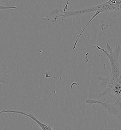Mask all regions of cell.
<instances>
[{
	"mask_svg": "<svg viewBox=\"0 0 121 130\" xmlns=\"http://www.w3.org/2000/svg\"><path fill=\"white\" fill-rule=\"evenodd\" d=\"M101 31L103 32L106 41V50L101 48L98 44L95 47L98 50L102 52L108 58L110 63V74L108 76H98L97 78L101 81L98 85L99 87L105 89V91L100 93L98 98L108 95L113 98L115 101H120L121 99V66L119 61V56L121 53V46L117 45L113 49L107 41L105 30L108 25L103 23L100 25Z\"/></svg>",
	"mask_w": 121,
	"mask_h": 130,
	"instance_id": "obj_1",
	"label": "cell"
},
{
	"mask_svg": "<svg viewBox=\"0 0 121 130\" xmlns=\"http://www.w3.org/2000/svg\"><path fill=\"white\" fill-rule=\"evenodd\" d=\"M106 12H110V18H117L121 14V0H108L102 4L80 10L64 11L63 10L58 8L57 12L58 15L54 17V20L55 21H57L58 18H62V20H63L66 18L79 16L85 14L90 13L93 12H95L94 15L88 21L85 27L83 28L82 30L80 32L79 35L76 40L72 48L73 49H75L78 42L81 37V35L83 34L85 30L87 29L89 24L97 16L101 13Z\"/></svg>",
	"mask_w": 121,
	"mask_h": 130,
	"instance_id": "obj_2",
	"label": "cell"
},
{
	"mask_svg": "<svg viewBox=\"0 0 121 130\" xmlns=\"http://www.w3.org/2000/svg\"><path fill=\"white\" fill-rule=\"evenodd\" d=\"M85 103L89 106L93 104H98L101 106L108 111L111 115H113L117 119L119 122L121 124V101H115V103L111 104L106 99L97 100L87 99L86 100Z\"/></svg>",
	"mask_w": 121,
	"mask_h": 130,
	"instance_id": "obj_3",
	"label": "cell"
},
{
	"mask_svg": "<svg viewBox=\"0 0 121 130\" xmlns=\"http://www.w3.org/2000/svg\"><path fill=\"white\" fill-rule=\"evenodd\" d=\"M5 113H11L13 114H19V115H23L26 117L32 119L33 121L37 123L38 126L40 127L42 130H53V125L51 123H46L40 122L34 115L27 113L26 112L23 111H17L14 110H4L0 111V114Z\"/></svg>",
	"mask_w": 121,
	"mask_h": 130,
	"instance_id": "obj_4",
	"label": "cell"
},
{
	"mask_svg": "<svg viewBox=\"0 0 121 130\" xmlns=\"http://www.w3.org/2000/svg\"><path fill=\"white\" fill-rule=\"evenodd\" d=\"M10 71L4 61L0 59V83L5 84Z\"/></svg>",
	"mask_w": 121,
	"mask_h": 130,
	"instance_id": "obj_5",
	"label": "cell"
},
{
	"mask_svg": "<svg viewBox=\"0 0 121 130\" xmlns=\"http://www.w3.org/2000/svg\"><path fill=\"white\" fill-rule=\"evenodd\" d=\"M17 8V6H5L2 4L0 1V11L2 10H9L12 9H15Z\"/></svg>",
	"mask_w": 121,
	"mask_h": 130,
	"instance_id": "obj_6",
	"label": "cell"
},
{
	"mask_svg": "<svg viewBox=\"0 0 121 130\" xmlns=\"http://www.w3.org/2000/svg\"><path fill=\"white\" fill-rule=\"evenodd\" d=\"M69 2H70V0H67L65 5V6L63 10L64 11H66V10L68 9V5L69 4Z\"/></svg>",
	"mask_w": 121,
	"mask_h": 130,
	"instance_id": "obj_7",
	"label": "cell"
},
{
	"mask_svg": "<svg viewBox=\"0 0 121 130\" xmlns=\"http://www.w3.org/2000/svg\"><path fill=\"white\" fill-rule=\"evenodd\" d=\"M65 130H72V127L70 125H67V126H66L65 127ZM107 130H112V128H110L109 129H108Z\"/></svg>",
	"mask_w": 121,
	"mask_h": 130,
	"instance_id": "obj_8",
	"label": "cell"
},
{
	"mask_svg": "<svg viewBox=\"0 0 121 130\" xmlns=\"http://www.w3.org/2000/svg\"><path fill=\"white\" fill-rule=\"evenodd\" d=\"M112 130H115L114 129H113V128H112Z\"/></svg>",
	"mask_w": 121,
	"mask_h": 130,
	"instance_id": "obj_9",
	"label": "cell"
},
{
	"mask_svg": "<svg viewBox=\"0 0 121 130\" xmlns=\"http://www.w3.org/2000/svg\"><path fill=\"white\" fill-rule=\"evenodd\" d=\"M0 130H2V129L1 128H0Z\"/></svg>",
	"mask_w": 121,
	"mask_h": 130,
	"instance_id": "obj_10",
	"label": "cell"
}]
</instances>
